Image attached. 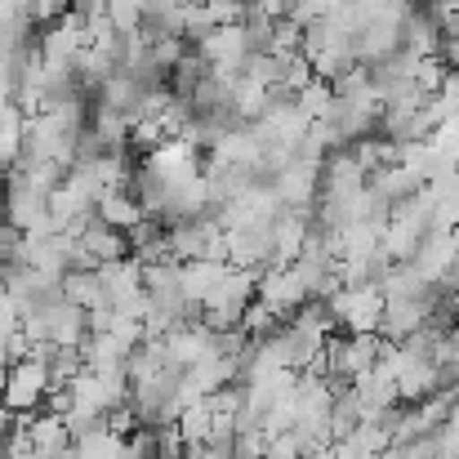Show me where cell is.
<instances>
[{
	"instance_id": "6da1fadb",
	"label": "cell",
	"mask_w": 459,
	"mask_h": 459,
	"mask_svg": "<svg viewBox=\"0 0 459 459\" xmlns=\"http://www.w3.org/2000/svg\"><path fill=\"white\" fill-rule=\"evenodd\" d=\"M54 397V375H49V361H18L4 370L0 379V402L13 411V415H40V406H49Z\"/></svg>"
},
{
	"instance_id": "7a4b0ae2",
	"label": "cell",
	"mask_w": 459,
	"mask_h": 459,
	"mask_svg": "<svg viewBox=\"0 0 459 459\" xmlns=\"http://www.w3.org/2000/svg\"><path fill=\"white\" fill-rule=\"evenodd\" d=\"M325 307H330V316L343 334H379L388 299H384L379 286H339L325 299Z\"/></svg>"
},
{
	"instance_id": "3957f363",
	"label": "cell",
	"mask_w": 459,
	"mask_h": 459,
	"mask_svg": "<svg viewBox=\"0 0 459 459\" xmlns=\"http://www.w3.org/2000/svg\"><path fill=\"white\" fill-rule=\"evenodd\" d=\"M259 304H268L281 321H290L304 304H312V290H307L299 264H273L259 277Z\"/></svg>"
},
{
	"instance_id": "277c9868",
	"label": "cell",
	"mask_w": 459,
	"mask_h": 459,
	"mask_svg": "<svg viewBox=\"0 0 459 459\" xmlns=\"http://www.w3.org/2000/svg\"><path fill=\"white\" fill-rule=\"evenodd\" d=\"M321 165L325 160H304L295 156L277 178H273V192L286 210H316V196H321Z\"/></svg>"
},
{
	"instance_id": "5b68a950",
	"label": "cell",
	"mask_w": 459,
	"mask_h": 459,
	"mask_svg": "<svg viewBox=\"0 0 459 459\" xmlns=\"http://www.w3.org/2000/svg\"><path fill=\"white\" fill-rule=\"evenodd\" d=\"M433 117H429V103H393L384 108L379 117V139L397 143V148H411V143H429L433 139Z\"/></svg>"
},
{
	"instance_id": "8992f818",
	"label": "cell",
	"mask_w": 459,
	"mask_h": 459,
	"mask_svg": "<svg viewBox=\"0 0 459 459\" xmlns=\"http://www.w3.org/2000/svg\"><path fill=\"white\" fill-rule=\"evenodd\" d=\"M196 54L214 67V72H228V76H237L241 67H246V58H250V40H246V27H214L201 45H196Z\"/></svg>"
},
{
	"instance_id": "52a82bcc",
	"label": "cell",
	"mask_w": 459,
	"mask_h": 459,
	"mask_svg": "<svg viewBox=\"0 0 459 459\" xmlns=\"http://www.w3.org/2000/svg\"><path fill=\"white\" fill-rule=\"evenodd\" d=\"M67 237H76V241H81V250H85L99 268L121 264V259H130V255H134V250H130V232H121V228H112V223H103V219H90L81 232H67Z\"/></svg>"
},
{
	"instance_id": "ba28073f",
	"label": "cell",
	"mask_w": 459,
	"mask_h": 459,
	"mask_svg": "<svg viewBox=\"0 0 459 459\" xmlns=\"http://www.w3.org/2000/svg\"><path fill=\"white\" fill-rule=\"evenodd\" d=\"M316 210H281L273 223V264H299Z\"/></svg>"
},
{
	"instance_id": "9c48e42d",
	"label": "cell",
	"mask_w": 459,
	"mask_h": 459,
	"mask_svg": "<svg viewBox=\"0 0 459 459\" xmlns=\"http://www.w3.org/2000/svg\"><path fill=\"white\" fill-rule=\"evenodd\" d=\"M90 134L103 143V152H126L130 148V134H134V121L126 112H117V108L94 103L90 108Z\"/></svg>"
},
{
	"instance_id": "30bf717a",
	"label": "cell",
	"mask_w": 459,
	"mask_h": 459,
	"mask_svg": "<svg viewBox=\"0 0 459 459\" xmlns=\"http://www.w3.org/2000/svg\"><path fill=\"white\" fill-rule=\"evenodd\" d=\"M442 40L446 36H442V27L433 22L429 9H415L402 27V49H411L415 58H442Z\"/></svg>"
},
{
	"instance_id": "8fae6325",
	"label": "cell",
	"mask_w": 459,
	"mask_h": 459,
	"mask_svg": "<svg viewBox=\"0 0 459 459\" xmlns=\"http://www.w3.org/2000/svg\"><path fill=\"white\" fill-rule=\"evenodd\" d=\"M103 223H112V228H121V232H134L143 219H148V210L139 205V196L134 192H103L99 196V210H94Z\"/></svg>"
},
{
	"instance_id": "7c38bea8",
	"label": "cell",
	"mask_w": 459,
	"mask_h": 459,
	"mask_svg": "<svg viewBox=\"0 0 459 459\" xmlns=\"http://www.w3.org/2000/svg\"><path fill=\"white\" fill-rule=\"evenodd\" d=\"M228 268L232 264H214V259H196V264H183V290H187V299L201 307L210 295H214V286L228 277Z\"/></svg>"
},
{
	"instance_id": "4fadbf2b",
	"label": "cell",
	"mask_w": 459,
	"mask_h": 459,
	"mask_svg": "<svg viewBox=\"0 0 459 459\" xmlns=\"http://www.w3.org/2000/svg\"><path fill=\"white\" fill-rule=\"evenodd\" d=\"M63 299H67V304H76V307H85V312L108 307L103 277H99V273H67V277H63Z\"/></svg>"
},
{
	"instance_id": "5bb4252c",
	"label": "cell",
	"mask_w": 459,
	"mask_h": 459,
	"mask_svg": "<svg viewBox=\"0 0 459 459\" xmlns=\"http://www.w3.org/2000/svg\"><path fill=\"white\" fill-rule=\"evenodd\" d=\"M178 433H183L187 451L205 446V442H210V433H214V402L205 397V402H192V406H183V415H178Z\"/></svg>"
},
{
	"instance_id": "9a60e30c",
	"label": "cell",
	"mask_w": 459,
	"mask_h": 459,
	"mask_svg": "<svg viewBox=\"0 0 459 459\" xmlns=\"http://www.w3.org/2000/svg\"><path fill=\"white\" fill-rule=\"evenodd\" d=\"M126 446H130V437H121V433H112V429L103 424L99 433L72 442V455L67 459H126Z\"/></svg>"
},
{
	"instance_id": "2e32d148",
	"label": "cell",
	"mask_w": 459,
	"mask_h": 459,
	"mask_svg": "<svg viewBox=\"0 0 459 459\" xmlns=\"http://www.w3.org/2000/svg\"><path fill=\"white\" fill-rule=\"evenodd\" d=\"M210 72H214V67H210V63H205V58L196 54V49H187V54H183V63H178V67L169 72V94H174V99H187V103H192V90H196V85H201V81H205Z\"/></svg>"
},
{
	"instance_id": "e0dca14e",
	"label": "cell",
	"mask_w": 459,
	"mask_h": 459,
	"mask_svg": "<svg viewBox=\"0 0 459 459\" xmlns=\"http://www.w3.org/2000/svg\"><path fill=\"white\" fill-rule=\"evenodd\" d=\"M352 156H357V165L366 169V178L370 174H379V169H393V165H402V148L397 143H388V139H361L357 148H352Z\"/></svg>"
},
{
	"instance_id": "ac0fdd59",
	"label": "cell",
	"mask_w": 459,
	"mask_h": 459,
	"mask_svg": "<svg viewBox=\"0 0 459 459\" xmlns=\"http://www.w3.org/2000/svg\"><path fill=\"white\" fill-rule=\"evenodd\" d=\"M268 54H277L281 63H286V58H299V54H304V27H299V22H290V18H277Z\"/></svg>"
},
{
	"instance_id": "d6986e66",
	"label": "cell",
	"mask_w": 459,
	"mask_h": 459,
	"mask_svg": "<svg viewBox=\"0 0 459 459\" xmlns=\"http://www.w3.org/2000/svg\"><path fill=\"white\" fill-rule=\"evenodd\" d=\"M295 99H299V108H304L312 121H325V112H330V103H334V85H330V81H312Z\"/></svg>"
},
{
	"instance_id": "ffe728a7",
	"label": "cell",
	"mask_w": 459,
	"mask_h": 459,
	"mask_svg": "<svg viewBox=\"0 0 459 459\" xmlns=\"http://www.w3.org/2000/svg\"><path fill=\"white\" fill-rule=\"evenodd\" d=\"M148 45H152V63L165 76H169V72L183 63V54H187V40H183V36H152Z\"/></svg>"
},
{
	"instance_id": "44dd1931",
	"label": "cell",
	"mask_w": 459,
	"mask_h": 459,
	"mask_svg": "<svg viewBox=\"0 0 459 459\" xmlns=\"http://www.w3.org/2000/svg\"><path fill=\"white\" fill-rule=\"evenodd\" d=\"M246 9H250L246 0H205V13H210L214 27H241Z\"/></svg>"
},
{
	"instance_id": "7402d4cb",
	"label": "cell",
	"mask_w": 459,
	"mask_h": 459,
	"mask_svg": "<svg viewBox=\"0 0 459 459\" xmlns=\"http://www.w3.org/2000/svg\"><path fill=\"white\" fill-rule=\"evenodd\" d=\"M27 13H31L36 27H54L58 18L72 13V0H27Z\"/></svg>"
},
{
	"instance_id": "603a6c76",
	"label": "cell",
	"mask_w": 459,
	"mask_h": 459,
	"mask_svg": "<svg viewBox=\"0 0 459 459\" xmlns=\"http://www.w3.org/2000/svg\"><path fill=\"white\" fill-rule=\"evenodd\" d=\"M429 442H433V459H459V420H446Z\"/></svg>"
},
{
	"instance_id": "cb8c5ba5",
	"label": "cell",
	"mask_w": 459,
	"mask_h": 459,
	"mask_svg": "<svg viewBox=\"0 0 459 459\" xmlns=\"http://www.w3.org/2000/svg\"><path fill=\"white\" fill-rule=\"evenodd\" d=\"M18 330H22V307L9 299V290H0V343L9 334H18Z\"/></svg>"
},
{
	"instance_id": "d4e9b609",
	"label": "cell",
	"mask_w": 459,
	"mask_h": 459,
	"mask_svg": "<svg viewBox=\"0 0 459 459\" xmlns=\"http://www.w3.org/2000/svg\"><path fill=\"white\" fill-rule=\"evenodd\" d=\"M72 13L81 22H94V18H108V0H72Z\"/></svg>"
},
{
	"instance_id": "484cf974",
	"label": "cell",
	"mask_w": 459,
	"mask_h": 459,
	"mask_svg": "<svg viewBox=\"0 0 459 459\" xmlns=\"http://www.w3.org/2000/svg\"><path fill=\"white\" fill-rule=\"evenodd\" d=\"M406 4H429V0H406Z\"/></svg>"
},
{
	"instance_id": "4316f807",
	"label": "cell",
	"mask_w": 459,
	"mask_h": 459,
	"mask_svg": "<svg viewBox=\"0 0 459 459\" xmlns=\"http://www.w3.org/2000/svg\"><path fill=\"white\" fill-rule=\"evenodd\" d=\"M0 290H4V281H0Z\"/></svg>"
}]
</instances>
